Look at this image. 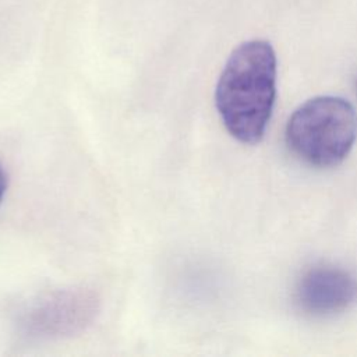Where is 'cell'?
Instances as JSON below:
<instances>
[{"instance_id":"cell-4","label":"cell","mask_w":357,"mask_h":357,"mask_svg":"<svg viewBox=\"0 0 357 357\" xmlns=\"http://www.w3.org/2000/svg\"><path fill=\"white\" fill-rule=\"evenodd\" d=\"M6 187H7V178H6V174L3 172V169L0 167V201L6 192Z\"/></svg>"},{"instance_id":"cell-1","label":"cell","mask_w":357,"mask_h":357,"mask_svg":"<svg viewBox=\"0 0 357 357\" xmlns=\"http://www.w3.org/2000/svg\"><path fill=\"white\" fill-rule=\"evenodd\" d=\"M276 96V54L272 45L252 39L229 56L215 91V105L231 137L244 144L262 139Z\"/></svg>"},{"instance_id":"cell-3","label":"cell","mask_w":357,"mask_h":357,"mask_svg":"<svg viewBox=\"0 0 357 357\" xmlns=\"http://www.w3.org/2000/svg\"><path fill=\"white\" fill-rule=\"evenodd\" d=\"M298 308L311 317H331L357 300V280L347 271L331 265L308 269L296 286Z\"/></svg>"},{"instance_id":"cell-2","label":"cell","mask_w":357,"mask_h":357,"mask_svg":"<svg viewBox=\"0 0 357 357\" xmlns=\"http://www.w3.org/2000/svg\"><path fill=\"white\" fill-rule=\"evenodd\" d=\"M286 144L304 163L333 167L357 139V112L339 96H315L300 105L286 124Z\"/></svg>"}]
</instances>
